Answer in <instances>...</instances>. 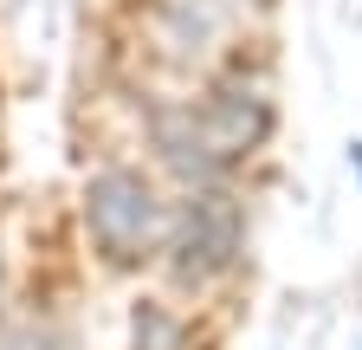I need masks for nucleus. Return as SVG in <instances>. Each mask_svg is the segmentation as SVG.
Here are the masks:
<instances>
[{
  "label": "nucleus",
  "instance_id": "1",
  "mask_svg": "<svg viewBox=\"0 0 362 350\" xmlns=\"http://www.w3.org/2000/svg\"><path fill=\"white\" fill-rule=\"evenodd\" d=\"M84 214H90V234H98V247L110 259H136V253H149L168 227V214L156 201V188L143 182V175H129V169H104V175H90V188H84Z\"/></svg>",
  "mask_w": 362,
  "mask_h": 350
},
{
  "label": "nucleus",
  "instance_id": "2",
  "mask_svg": "<svg viewBox=\"0 0 362 350\" xmlns=\"http://www.w3.org/2000/svg\"><path fill=\"white\" fill-rule=\"evenodd\" d=\"M175 253H181V273H188V279L220 273L226 259L240 253V214L226 208V195H194V201H188Z\"/></svg>",
  "mask_w": 362,
  "mask_h": 350
}]
</instances>
